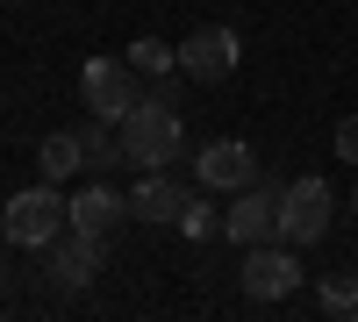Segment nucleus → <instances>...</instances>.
I'll list each match as a JSON object with an SVG mask.
<instances>
[{"instance_id": "nucleus-11", "label": "nucleus", "mask_w": 358, "mask_h": 322, "mask_svg": "<svg viewBox=\"0 0 358 322\" xmlns=\"http://www.w3.org/2000/svg\"><path fill=\"white\" fill-rule=\"evenodd\" d=\"M129 222V193H115V186H79L72 193V229H94V237H115V229Z\"/></svg>"}, {"instance_id": "nucleus-4", "label": "nucleus", "mask_w": 358, "mask_h": 322, "mask_svg": "<svg viewBox=\"0 0 358 322\" xmlns=\"http://www.w3.org/2000/svg\"><path fill=\"white\" fill-rule=\"evenodd\" d=\"M143 72L129 65V57H86L79 65V101H86V115H108V122H122V115L143 101V86H136Z\"/></svg>"}, {"instance_id": "nucleus-19", "label": "nucleus", "mask_w": 358, "mask_h": 322, "mask_svg": "<svg viewBox=\"0 0 358 322\" xmlns=\"http://www.w3.org/2000/svg\"><path fill=\"white\" fill-rule=\"evenodd\" d=\"M351 208H358V193H351Z\"/></svg>"}, {"instance_id": "nucleus-18", "label": "nucleus", "mask_w": 358, "mask_h": 322, "mask_svg": "<svg viewBox=\"0 0 358 322\" xmlns=\"http://www.w3.org/2000/svg\"><path fill=\"white\" fill-rule=\"evenodd\" d=\"M0 279H8V265H0Z\"/></svg>"}, {"instance_id": "nucleus-2", "label": "nucleus", "mask_w": 358, "mask_h": 322, "mask_svg": "<svg viewBox=\"0 0 358 322\" xmlns=\"http://www.w3.org/2000/svg\"><path fill=\"white\" fill-rule=\"evenodd\" d=\"M65 229H72V200L57 193V180L22 186L8 208H0V237L15 251H50V237H65Z\"/></svg>"}, {"instance_id": "nucleus-12", "label": "nucleus", "mask_w": 358, "mask_h": 322, "mask_svg": "<svg viewBox=\"0 0 358 322\" xmlns=\"http://www.w3.org/2000/svg\"><path fill=\"white\" fill-rule=\"evenodd\" d=\"M36 172H43V180H72V172H86V143H79V129H50L43 151H36Z\"/></svg>"}, {"instance_id": "nucleus-13", "label": "nucleus", "mask_w": 358, "mask_h": 322, "mask_svg": "<svg viewBox=\"0 0 358 322\" xmlns=\"http://www.w3.org/2000/svg\"><path fill=\"white\" fill-rule=\"evenodd\" d=\"M79 143H86V165H94V172H108V165H129V151H122V129H115L108 115H94V122L79 129Z\"/></svg>"}, {"instance_id": "nucleus-17", "label": "nucleus", "mask_w": 358, "mask_h": 322, "mask_svg": "<svg viewBox=\"0 0 358 322\" xmlns=\"http://www.w3.org/2000/svg\"><path fill=\"white\" fill-rule=\"evenodd\" d=\"M337 158L358 165V115H344V122H337Z\"/></svg>"}, {"instance_id": "nucleus-3", "label": "nucleus", "mask_w": 358, "mask_h": 322, "mask_svg": "<svg viewBox=\"0 0 358 322\" xmlns=\"http://www.w3.org/2000/svg\"><path fill=\"white\" fill-rule=\"evenodd\" d=\"M330 215H337V193L315 180H287L280 186V244H294V251H308V244H322L330 237Z\"/></svg>"}, {"instance_id": "nucleus-1", "label": "nucleus", "mask_w": 358, "mask_h": 322, "mask_svg": "<svg viewBox=\"0 0 358 322\" xmlns=\"http://www.w3.org/2000/svg\"><path fill=\"white\" fill-rule=\"evenodd\" d=\"M122 151H129V165L136 172H151V165H172L179 151H187V122H179V101H165V94H143L122 122Z\"/></svg>"}, {"instance_id": "nucleus-14", "label": "nucleus", "mask_w": 358, "mask_h": 322, "mask_svg": "<svg viewBox=\"0 0 358 322\" xmlns=\"http://www.w3.org/2000/svg\"><path fill=\"white\" fill-rule=\"evenodd\" d=\"M179 237H194V244H208V237H222V208H215V200H208V193H194L187 200V208H179Z\"/></svg>"}, {"instance_id": "nucleus-8", "label": "nucleus", "mask_w": 358, "mask_h": 322, "mask_svg": "<svg viewBox=\"0 0 358 322\" xmlns=\"http://www.w3.org/2000/svg\"><path fill=\"white\" fill-rule=\"evenodd\" d=\"M236 57H244L236 29H229V22H201L194 36L179 43V72L201 79V86H215V79H229V72H236Z\"/></svg>"}, {"instance_id": "nucleus-6", "label": "nucleus", "mask_w": 358, "mask_h": 322, "mask_svg": "<svg viewBox=\"0 0 358 322\" xmlns=\"http://www.w3.org/2000/svg\"><path fill=\"white\" fill-rule=\"evenodd\" d=\"M301 286V251L265 237V244H244V294L251 301H287Z\"/></svg>"}, {"instance_id": "nucleus-16", "label": "nucleus", "mask_w": 358, "mask_h": 322, "mask_svg": "<svg viewBox=\"0 0 358 322\" xmlns=\"http://www.w3.org/2000/svg\"><path fill=\"white\" fill-rule=\"evenodd\" d=\"M315 308H322V315H344V322H351V315H358V272H330V279L315 286Z\"/></svg>"}, {"instance_id": "nucleus-10", "label": "nucleus", "mask_w": 358, "mask_h": 322, "mask_svg": "<svg viewBox=\"0 0 358 322\" xmlns=\"http://www.w3.org/2000/svg\"><path fill=\"white\" fill-rule=\"evenodd\" d=\"M187 180H172V172L165 165H151V172H143V180H136V193H129V215L136 222H179V208H187Z\"/></svg>"}, {"instance_id": "nucleus-15", "label": "nucleus", "mask_w": 358, "mask_h": 322, "mask_svg": "<svg viewBox=\"0 0 358 322\" xmlns=\"http://www.w3.org/2000/svg\"><path fill=\"white\" fill-rule=\"evenodd\" d=\"M122 57H129V65H136L143 79H165V72H179V50H172V43H158V36H136Z\"/></svg>"}, {"instance_id": "nucleus-9", "label": "nucleus", "mask_w": 358, "mask_h": 322, "mask_svg": "<svg viewBox=\"0 0 358 322\" xmlns=\"http://www.w3.org/2000/svg\"><path fill=\"white\" fill-rule=\"evenodd\" d=\"M194 172H201V186H222V193H236V186H251V180H258V158H251V143L215 136V143H201Z\"/></svg>"}, {"instance_id": "nucleus-7", "label": "nucleus", "mask_w": 358, "mask_h": 322, "mask_svg": "<svg viewBox=\"0 0 358 322\" xmlns=\"http://www.w3.org/2000/svg\"><path fill=\"white\" fill-rule=\"evenodd\" d=\"M101 251H108V237H94V229H65V237H50V251H43L50 286H57V294H86L94 272H101Z\"/></svg>"}, {"instance_id": "nucleus-5", "label": "nucleus", "mask_w": 358, "mask_h": 322, "mask_svg": "<svg viewBox=\"0 0 358 322\" xmlns=\"http://www.w3.org/2000/svg\"><path fill=\"white\" fill-rule=\"evenodd\" d=\"M280 186L287 180H258L251 186H236V200L222 208V237L229 244H265V237H280Z\"/></svg>"}]
</instances>
